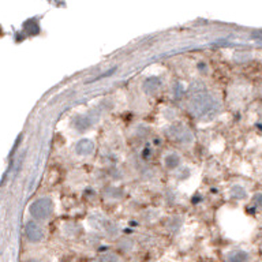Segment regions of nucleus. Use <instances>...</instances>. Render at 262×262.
Instances as JSON below:
<instances>
[{
    "label": "nucleus",
    "mask_w": 262,
    "mask_h": 262,
    "mask_svg": "<svg viewBox=\"0 0 262 262\" xmlns=\"http://www.w3.org/2000/svg\"><path fill=\"white\" fill-rule=\"evenodd\" d=\"M188 111L198 119H210L219 112L220 105L216 98L208 93H198L188 102Z\"/></svg>",
    "instance_id": "nucleus-1"
},
{
    "label": "nucleus",
    "mask_w": 262,
    "mask_h": 262,
    "mask_svg": "<svg viewBox=\"0 0 262 262\" xmlns=\"http://www.w3.org/2000/svg\"><path fill=\"white\" fill-rule=\"evenodd\" d=\"M29 212H30L32 217H34L36 220H47V219L51 217L53 212L52 200L48 198V196L38 198L34 202H32L30 208H29Z\"/></svg>",
    "instance_id": "nucleus-2"
},
{
    "label": "nucleus",
    "mask_w": 262,
    "mask_h": 262,
    "mask_svg": "<svg viewBox=\"0 0 262 262\" xmlns=\"http://www.w3.org/2000/svg\"><path fill=\"white\" fill-rule=\"evenodd\" d=\"M25 235L28 237V241H30L32 243H38L44 237V231L34 221H28L25 225Z\"/></svg>",
    "instance_id": "nucleus-3"
},
{
    "label": "nucleus",
    "mask_w": 262,
    "mask_h": 262,
    "mask_svg": "<svg viewBox=\"0 0 262 262\" xmlns=\"http://www.w3.org/2000/svg\"><path fill=\"white\" fill-rule=\"evenodd\" d=\"M75 151H77V155H79V156L92 155V153L94 151L93 141L89 138L81 139V141L77 143V146H75Z\"/></svg>",
    "instance_id": "nucleus-4"
},
{
    "label": "nucleus",
    "mask_w": 262,
    "mask_h": 262,
    "mask_svg": "<svg viewBox=\"0 0 262 262\" xmlns=\"http://www.w3.org/2000/svg\"><path fill=\"white\" fill-rule=\"evenodd\" d=\"M250 255L243 250H233L227 254V262H249Z\"/></svg>",
    "instance_id": "nucleus-5"
},
{
    "label": "nucleus",
    "mask_w": 262,
    "mask_h": 262,
    "mask_svg": "<svg viewBox=\"0 0 262 262\" xmlns=\"http://www.w3.org/2000/svg\"><path fill=\"white\" fill-rule=\"evenodd\" d=\"M160 86H161V81H160V78L150 77L143 81L142 88H143V90L146 92V93L151 94V93H155L157 89H160Z\"/></svg>",
    "instance_id": "nucleus-6"
},
{
    "label": "nucleus",
    "mask_w": 262,
    "mask_h": 262,
    "mask_svg": "<svg viewBox=\"0 0 262 262\" xmlns=\"http://www.w3.org/2000/svg\"><path fill=\"white\" fill-rule=\"evenodd\" d=\"M172 130H175V139L176 141H179V142H190L192 139L191 133L187 130V128H183V127H173Z\"/></svg>",
    "instance_id": "nucleus-7"
},
{
    "label": "nucleus",
    "mask_w": 262,
    "mask_h": 262,
    "mask_svg": "<svg viewBox=\"0 0 262 262\" xmlns=\"http://www.w3.org/2000/svg\"><path fill=\"white\" fill-rule=\"evenodd\" d=\"M180 163V157L176 153H171V155H168L165 159H164V164H165V167L172 169V168H176L179 165Z\"/></svg>",
    "instance_id": "nucleus-8"
},
{
    "label": "nucleus",
    "mask_w": 262,
    "mask_h": 262,
    "mask_svg": "<svg viewBox=\"0 0 262 262\" xmlns=\"http://www.w3.org/2000/svg\"><path fill=\"white\" fill-rule=\"evenodd\" d=\"M24 29L26 30V33H28V34H32V36H34V34H38V33H40V26H38V24H37V20H34V19H30V20H28V22H25Z\"/></svg>",
    "instance_id": "nucleus-9"
},
{
    "label": "nucleus",
    "mask_w": 262,
    "mask_h": 262,
    "mask_svg": "<svg viewBox=\"0 0 262 262\" xmlns=\"http://www.w3.org/2000/svg\"><path fill=\"white\" fill-rule=\"evenodd\" d=\"M98 262H120V259L116 254L104 253L98 257Z\"/></svg>",
    "instance_id": "nucleus-10"
},
{
    "label": "nucleus",
    "mask_w": 262,
    "mask_h": 262,
    "mask_svg": "<svg viewBox=\"0 0 262 262\" xmlns=\"http://www.w3.org/2000/svg\"><path fill=\"white\" fill-rule=\"evenodd\" d=\"M231 195H232L233 198H236V200H242V198H245L246 196L245 188L242 187V186H233L232 190H231Z\"/></svg>",
    "instance_id": "nucleus-11"
},
{
    "label": "nucleus",
    "mask_w": 262,
    "mask_h": 262,
    "mask_svg": "<svg viewBox=\"0 0 262 262\" xmlns=\"http://www.w3.org/2000/svg\"><path fill=\"white\" fill-rule=\"evenodd\" d=\"M251 37L255 38V40L262 41V30H254V32L251 33Z\"/></svg>",
    "instance_id": "nucleus-12"
},
{
    "label": "nucleus",
    "mask_w": 262,
    "mask_h": 262,
    "mask_svg": "<svg viewBox=\"0 0 262 262\" xmlns=\"http://www.w3.org/2000/svg\"><path fill=\"white\" fill-rule=\"evenodd\" d=\"M115 70H116V69L108 70V71H106V73L101 74V75H98V77H97V78H96V79H102V78H105V77H108V75H112V74H114V73H115Z\"/></svg>",
    "instance_id": "nucleus-13"
},
{
    "label": "nucleus",
    "mask_w": 262,
    "mask_h": 262,
    "mask_svg": "<svg viewBox=\"0 0 262 262\" xmlns=\"http://www.w3.org/2000/svg\"><path fill=\"white\" fill-rule=\"evenodd\" d=\"M254 202H255L258 206H262V194H255V195H254Z\"/></svg>",
    "instance_id": "nucleus-14"
},
{
    "label": "nucleus",
    "mask_w": 262,
    "mask_h": 262,
    "mask_svg": "<svg viewBox=\"0 0 262 262\" xmlns=\"http://www.w3.org/2000/svg\"><path fill=\"white\" fill-rule=\"evenodd\" d=\"M28 262H37V261H28Z\"/></svg>",
    "instance_id": "nucleus-15"
}]
</instances>
